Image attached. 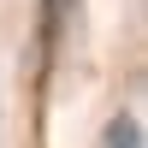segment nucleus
Here are the masks:
<instances>
[{
    "label": "nucleus",
    "instance_id": "obj_1",
    "mask_svg": "<svg viewBox=\"0 0 148 148\" xmlns=\"http://www.w3.org/2000/svg\"><path fill=\"white\" fill-rule=\"evenodd\" d=\"M101 148H142V125H136V113H113V119H107Z\"/></svg>",
    "mask_w": 148,
    "mask_h": 148
}]
</instances>
